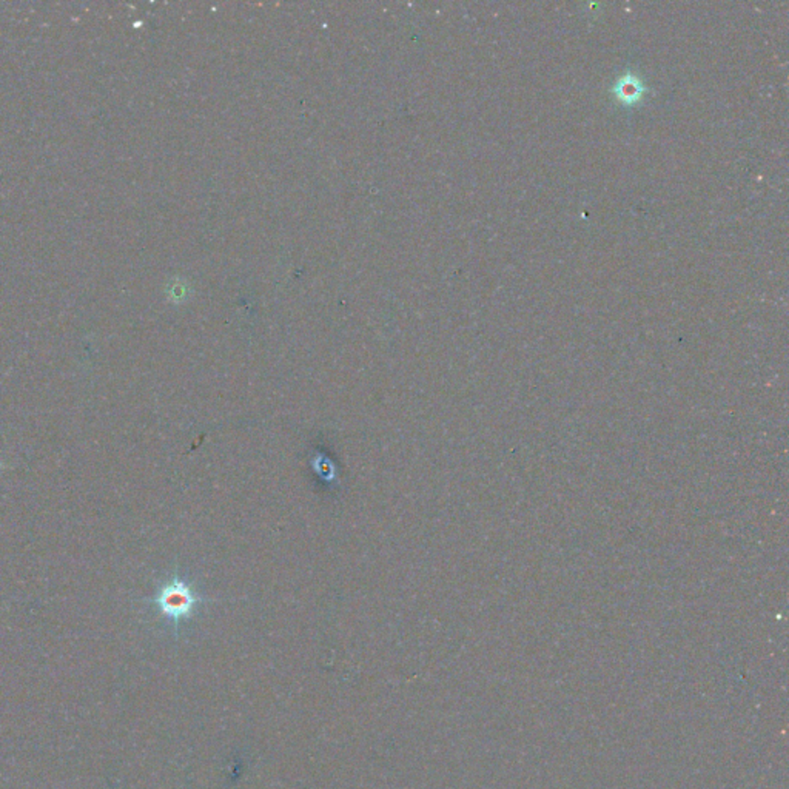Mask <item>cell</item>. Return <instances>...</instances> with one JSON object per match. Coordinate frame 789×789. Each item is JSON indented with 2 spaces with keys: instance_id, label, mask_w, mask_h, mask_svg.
<instances>
[{
  "instance_id": "1",
  "label": "cell",
  "mask_w": 789,
  "mask_h": 789,
  "mask_svg": "<svg viewBox=\"0 0 789 789\" xmlns=\"http://www.w3.org/2000/svg\"><path fill=\"white\" fill-rule=\"evenodd\" d=\"M203 601L204 598L195 591V587L185 582L179 574H174L170 582L162 586L154 598L160 612L173 620L176 626L184 618H190Z\"/></svg>"
},
{
  "instance_id": "2",
  "label": "cell",
  "mask_w": 789,
  "mask_h": 789,
  "mask_svg": "<svg viewBox=\"0 0 789 789\" xmlns=\"http://www.w3.org/2000/svg\"><path fill=\"white\" fill-rule=\"evenodd\" d=\"M645 87L641 85V82L637 79V77H633L631 74L622 77L620 81H618V85L615 87V92L620 97V100H623L624 104H633V102H638L640 97L643 96L645 92Z\"/></svg>"
}]
</instances>
